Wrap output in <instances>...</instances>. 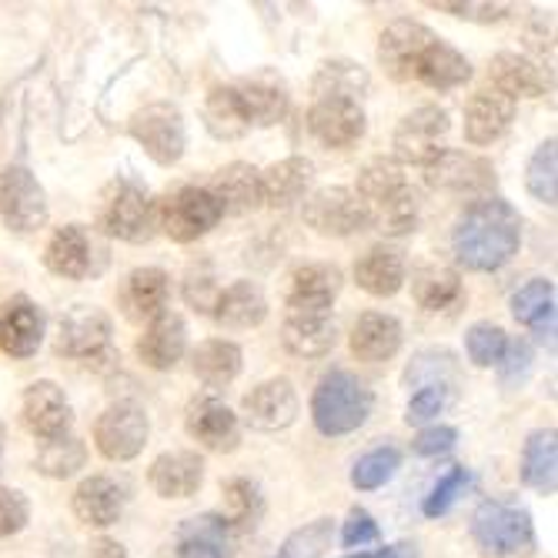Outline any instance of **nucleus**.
<instances>
[{"label":"nucleus","mask_w":558,"mask_h":558,"mask_svg":"<svg viewBox=\"0 0 558 558\" xmlns=\"http://www.w3.org/2000/svg\"><path fill=\"white\" fill-rule=\"evenodd\" d=\"M378 61L391 81H415L432 90H454L472 77V64L462 50H454L432 27L412 17H398L381 31Z\"/></svg>","instance_id":"1"},{"label":"nucleus","mask_w":558,"mask_h":558,"mask_svg":"<svg viewBox=\"0 0 558 558\" xmlns=\"http://www.w3.org/2000/svg\"><path fill=\"white\" fill-rule=\"evenodd\" d=\"M522 244V218L501 197H482L451 231L454 262L465 271H498Z\"/></svg>","instance_id":"2"},{"label":"nucleus","mask_w":558,"mask_h":558,"mask_svg":"<svg viewBox=\"0 0 558 558\" xmlns=\"http://www.w3.org/2000/svg\"><path fill=\"white\" fill-rule=\"evenodd\" d=\"M354 194H359L365 205L368 228L381 231L385 238H404L418 228L422 201H418L415 187L409 184V178H404L398 161H391V158L368 161L359 174Z\"/></svg>","instance_id":"3"},{"label":"nucleus","mask_w":558,"mask_h":558,"mask_svg":"<svg viewBox=\"0 0 558 558\" xmlns=\"http://www.w3.org/2000/svg\"><path fill=\"white\" fill-rule=\"evenodd\" d=\"M372 404H375V395L359 375L335 368L318 381L312 395V418L322 435L341 438V435L359 432L368 422Z\"/></svg>","instance_id":"4"},{"label":"nucleus","mask_w":558,"mask_h":558,"mask_svg":"<svg viewBox=\"0 0 558 558\" xmlns=\"http://www.w3.org/2000/svg\"><path fill=\"white\" fill-rule=\"evenodd\" d=\"M472 538L485 558H522L535 548V525L519 501L488 498L472 515Z\"/></svg>","instance_id":"5"},{"label":"nucleus","mask_w":558,"mask_h":558,"mask_svg":"<svg viewBox=\"0 0 558 558\" xmlns=\"http://www.w3.org/2000/svg\"><path fill=\"white\" fill-rule=\"evenodd\" d=\"M97 225H100V231L118 241L144 244L158 231V201L141 184L118 181L105 191V197H100Z\"/></svg>","instance_id":"6"},{"label":"nucleus","mask_w":558,"mask_h":558,"mask_svg":"<svg viewBox=\"0 0 558 558\" xmlns=\"http://www.w3.org/2000/svg\"><path fill=\"white\" fill-rule=\"evenodd\" d=\"M58 351L94 368L114 365L118 354L111 344V318L94 304H77L58 325Z\"/></svg>","instance_id":"7"},{"label":"nucleus","mask_w":558,"mask_h":558,"mask_svg":"<svg viewBox=\"0 0 558 558\" xmlns=\"http://www.w3.org/2000/svg\"><path fill=\"white\" fill-rule=\"evenodd\" d=\"M128 131L147 150L150 161L171 168L184 158V147H187L184 114L171 100H155V105L137 108L128 121Z\"/></svg>","instance_id":"8"},{"label":"nucleus","mask_w":558,"mask_h":558,"mask_svg":"<svg viewBox=\"0 0 558 558\" xmlns=\"http://www.w3.org/2000/svg\"><path fill=\"white\" fill-rule=\"evenodd\" d=\"M221 218H225L221 205L211 197L208 187L187 184L168 194L165 201H158V228L178 244H191L197 238H205L211 228H218Z\"/></svg>","instance_id":"9"},{"label":"nucleus","mask_w":558,"mask_h":558,"mask_svg":"<svg viewBox=\"0 0 558 558\" xmlns=\"http://www.w3.org/2000/svg\"><path fill=\"white\" fill-rule=\"evenodd\" d=\"M451 131L448 111L438 105H422L412 114H404L395 128L391 147H395V161L398 165H432L441 150L445 137Z\"/></svg>","instance_id":"10"},{"label":"nucleus","mask_w":558,"mask_h":558,"mask_svg":"<svg viewBox=\"0 0 558 558\" xmlns=\"http://www.w3.org/2000/svg\"><path fill=\"white\" fill-rule=\"evenodd\" d=\"M150 435V422L144 415L141 404L134 401H118L111 409H105L94 422V441L97 451L105 454L108 462H131L144 451Z\"/></svg>","instance_id":"11"},{"label":"nucleus","mask_w":558,"mask_h":558,"mask_svg":"<svg viewBox=\"0 0 558 558\" xmlns=\"http://www.w3.org/2000/svg\"><path fill=\"white\" fill-rule=\"evenodd\" d=\"M304 225L325 238H351L368 228V215L354 187H318L304 197Z\"/></svg>","instance_id":"12"},{"label":"nucleus","mask_w":558,"mask_h":558,"mask_svg":"<svg viewBox=\"0 0 558 558\" xmlns=\"http://www.w3.org/2000/svg\"><path fill=\"white\" fill-rule=\"evenodd\" d=\"M47 215H50L47 194L27 168L11 165L0 171V218H4L11 231L17 234L40 231L47 225Z\"/></svg>","instance_id":"13"},{"label":"nucleus","mask_w":558,"mask_h":558,"mask_svg":"<svg viewBox=\"0 0 558 558\" xmlns=\"http://www.w3.org/2000/svg\"><path fill=\"white\" fill-rule=\"evenodd\" d=\"M308 131L315 141L325 147H351L359 144L368 131V118L362 100H348V97H318L312 111H308Z\"/></svg>","instance_id":"14"},{"label":"nucleus","mask_w":558,"mask_h":558,"mask_svg":"<svg viewBox=\"0 0 558 558\" xmlns=\"http://www.w3.org/2000/svg\"><path fill=\"white\" fill-rule=\"evenodd\" d=\"M241 412H244V422L255 432H284L294 425L301 401L288 378H268L244 395Z\"/></svg>","instance_id":"15"},{"label":"nucleus","mask_w":558,"mask_h":558,"mask_svg":"<svg viewBox=\"0 0 558 558\" xmlns=\"http://www.w3.org/2000/svg\"><path fill=\"white\" fill-rule=\"evenodd\" d=\"M341 268L331 262H304L288 275L284 304L288 312H331L341 291Z\"/></svg>","instance_id":"16"},{"label":"nucleus","mask_w":558,"mask_h":558,"mask_svg":"<svg viewBox=\"0 0 558 558\" xmlns=\"http://www.w3.org/2000/svg\"><path fill=\"white\" fill-rule=\"evenodd\" d=\"M425 181L435 191L485 194L495 187V171L485 158H475L469 150H441L432 165H425Z\"/></svg>","instance_id":"17"},{"label":"nucleus","mask_w":558,"mask_h":558,"mask_svg":"<svg viewBox=\"0 0 558 558\" xmlns=\"http://www.w3.org/2000/svg\"><path fill=\"white\" fill-rule=\"evenodd\" d=\"M21 415H24V425L31 428V435H37L40 441L71 435V422H74L71 401H68L64 388L54 381H34L24 391Z\"/></svg>","instance_id":"18"},{"label":"nucleus","mask_w":558,"mask_h":558,"mask_svg":"<svg viewBox=\"0 0 558 558\" xmlns=\"http://www.w3.org/2000/svg\"><path fill=\"white\" fill-rule=\"evenodd\" d=\"M44 341V312L27 298L14 294L0 304V351L11 359H31Z\"/></svg>","instance_id":"19"},{"label":"nucleus","mask_w":558,"mask_h":558,"mask_svg":"<svg viewBox=\"0 0 558 558\" xmlns=\"http://www.w3.org/2000/svg\"><path fill=\"white\" fill-rule=\"evenodd\" d=\"M238 529L221 512L194 515L178 529L174 558H231Z\"/></svg>","instance_id":"20"},{"label":"nucleus","mask_w":558,"mask_h":558,"mask_svg":"<svg viewBox=\"0 0 558 558\" xmlns=\"http://www.w3.org/2000/svg\"><path fill=\"white\" fill-rule=\"evenodd\" d=\"M512 121H515V100L498 94L495 87H482L465 105V141L485 147L509 131Z\"/></svg>","instance_id":"21"},{"label":"nucleus","mask_w":558,"mask_h":558,"mask_svg":"<svg viewBox=\"0 0 558 558\" xmlns=\"http://www.w3.org/2000/svg\"><path fill=\"white\" fill-rule=\"evenodd\" d=\"M187 348V325L178 312H161L147 322L141 341H137V354L147 368L155 372H168L181 362V354Z\"/></svg>","instance_id":"22"},{"label":"nucleus","mask_w":558,"mask_h":558,"mask_svg":"<svg viewBox=\"0 0 558 558\" xmlns=\"http://www.w3.org/2000/svg\"><path fill=\"white\" fill-rule=\"evenodd\" d=\"M147 482L161 498H191L205 485V459L197 451H165L150 462Z\"/></svg>","instance_id":"23"},{"label":"nucleus","mask_w":558,"mask_h":558,"mask_svg":"<svg viewBox=\"0 0 558 558\" xmlns=\"http://www.w3.org/2000/svg\"><path fill=\"white\" fill-rule=\"evenodd\" d=\"M281 341L298 359H325L338 344V325L331 312H288Z\"/></svg>","instance_id":"24"},{"label":"nucleus","mask_w":558,"mask_h":558,"mask_svg":"<svg viewBox=\"0 0 558 558\" xmlns=\"http://www.w3.org/2000/svg\"><path fill=\"white\" fill-rule=\"evenodd\" d=\"M187 435L211 451H231L238 445V415L218 398H197L184 415Z\"/></svg>","instance_id":"25"},{"label":"nucleus","mask_w":558,"mask_h":558,"mask_svg":"<svg viewBox=\"0 0 558 558\" xmlns=\"http://www.w3.org/2000/svg\"><path fill=\"white\" fill-rule=\"evenodd\" d=\"M211 197L221 205V215H251L265 205L262 197V171L244 161L225 165L211 181Z\"/></svg>","instance_id":"26"},{"label":"nucleus","mask_w":558,"mask_h":558,"mask_svg":"<svg viewBox=\"0 0 558 558\" xmlns=\"http://www.w3.org/2000/svg\"><path fill=\"white\" fill-rule=\"evenodd\" d=\"M74 515L90 529H111L124 512V488L108 475H90L74 488Z\"/></svg>","instance_id":"27"},{"label":"nucleus","mask_w":558,"mask_h":558,"mask_svg":"<svg viewBox=\"0 0 558 558\" xmlns=\"http://www.w3.org/2000/svg\"><path fill=\"white\" fill-rule=\"evenodd\" d=\"M211 315L228 331L258 328L268 318V298L255 281H234L231 288L218 291Z\"/></svg>","instance_id":"28"},{"label":"nucleus","mask_w":558,"mask_h":558,"mask_svg":"<svg viewBox=\"0 0 558 558\" xmlns=\"http://www.w3.org/2000/svg\"><path fill=\"white\" fill-rule=\"evenodd\" d=\"M404 278H409V265H404V255L398 247L388 244H375L365 255L354 262V281H359L362 291L375 294V298H391L404 288Z\"/></svg>","instance_id":"29"},{"label":"nucleus","mask_w":558,"mask_h":558,"mask_svg":"<svg viewBox=\"0 0 558 558\" xmlns=\"http://www.w3.org/2000/svg\"><path fill=\"white\" fill-rule=\"evenodd\" d=\"M401 348V322L385 312H365L351 328V354L359 362H388Z\"/></svg>","instance_id":"30"},{"label":"nucleus","mask_w":558,"mask_h":558,"mask_svg":"<svg viewBox=\"0 0 558 558\" xmlns=\"http://www.w3.org/2000/svg\"><path fill=\"white\" fill-rule=\"evenodd\" d=\"M171 278L161 268H134L121 288V308L131 322H144L165 312Z\"/></svg>","instance_id":"31"},{"label":"nucleus","mask_w":558,"mask_h":558,"mask_svg":"<svg viewBox=\"0 0 558 558\" xmlns=\"http://www.w3.org/2000/svg\"><path fill=\"white\" fill-rule=\"evenodd\" d=\"M90 258H94V247L81 225L58 228L54 238L44 247V265L58 278H71V281H81L90 275Z\"/></svg>","instance_id":"32"},{"label":"nucleus","mask_w":558,"mask_h":558,"mask_svg":"<svg viewBox=\"0 0 558 558\" xmlns=\"http://www.w3.org/2000/svg\"><path fill=\"white\" fill-rule=\"evenodd\" d=\"M488 81L498 94L505 97H542L548 81L542 74V68L535 61H529L525 54H515V50H501V54L492 58L488 64Z\"/></svg>","instance_id":"33"},{"label":"nucleus","mask_w":558,"mask_h":558,"mask_svg":"<svg viewBox=\"0 0 558 558\" xmlns=\"http://www.w3.org/2000/svg\"><path fill=\"white\" fill-rule=\"evenodd\" d=\"M522 482L538 495H555L558 488V432L538 428L522 445Z\"/></svg>","instance_id":"34"},{"label":"nucleus","mask_w":558,"mask_h":558,"mask_svg":"<svg viewBox=\"0 0 558 558\" xmlns=\"http://www.w3.org/2000/svg\"><path fill=\"white\" fill-rule=\"evenodd\" d=\"M315 181V165L308 158H284L278 165H271L268 171H262V197L271 208H291L294 201H301L308 194Z\"/></svg>","instance_id":"35"},{"label":"nucleus","mask_w":558,"mask_h":558,"mask_svg":"<svg viewBox=\"0 0 558 558\" xmlns=\"http://www.w3.org/2000/svg\"><path fill=\"white\" fill-rule=\"evenodd\" d=\"M231 90H234V105H238L247 131L251 128H271V124L284 121V114H288V94L275 84L241 81V84H231Z\"/></svg>","instance_id":"36"},{"label":"nucleus","mask_w":558,"mask_h":558,"mask_svg":"<svg viewBox=\"0 0 558 558\" xmlns=\"http://www.w3.org/2000/svg\"><path fill=\"white\" fill-rule=\"evenodd\" d=\"M191 368L208 388H225L241 375V348L228 338H208L191 351Z\"/></svg>","instance_id":"37"},{"label":"nucleus","mask_w":558,"mask_h":558,"mask_svg":"<svg viewBox=\"0 0 558 558\" xmlns=\"http://www.w3.org/2000/svg\"><path fill=\"white\" fill-rule=\"evenodd\" d=\"M412 294L418 301V308H425V312H448L465 298V284H462V275L454 268L432 265V268L415 271Z\"/></svg>","instance_id":"38"},{"label":"nucleus","mask_w":558,"mask_h":558,"mask_svg":"<svg viewBox=\"0 0 558 558\" xmlns=\"http://www.w3.org/2000/svg\"><path fill=\"white\" fill-rule=\"evenodd\" d=\"M368 71L362 64H354L348 58L325 61L312 81L315 100L318 97H348V100H362L368 94Z\"/></svg>","instance_id":"39"},{"label":"nucleus","mask_w":558,"mask_h":558,"mask_svg":"<svg viewBox=\"0 0 558 558\" xmlns=\"http://www.w3.org/2000/svg\"><path fill=\"white\" fill-rule=\"evenodd\" d=\"M87 462V448L77 435H61L40 445L37 451V472L47 478H71Z\"/></svg>","instance_id":"40"},{"label":"nucleus","mask_w":558,"mask_h":558,"mask_svg":"<svg viewBox=\"0 0 558 558\" xmlns=\"http://www.w3.org/2000/svg\"><path fill=\"white\" fill-rule=\"evenodd\" d=\"M555 137L542 141L535 147V155L525 168V187L535 201H542V205L555 208L558 201V150H555Z\"/></svg>","instance_id":"41"},{"label":"nucleus","mask_w":558,"mask_h":558,"mask_svg":"<svg viewBox=\"0 0 558 558\" xmlns=\"http://www.w3.org/2000/svg\"><path fill=\"white\" fill-rule=\"evenodd\" d=\"M401 469V451L395 445H381L365 451L351 469V485L359 492H375L381 485H388L395 478V472Z\"/></svg>","instance_id":"42"},{"label":"nucleus","mask_w":558,"mask_h":558,"mask_svg":"<svg viewBox=\"0 0 558 558\" xmlns=\"http://www.w3.org/2000/svg\"><path fill=\"white\" fill-rule=\"evenodd\" d=\"M225 519L234 525V529H251L262 512H265V498H262V488L251 482V478H231L225 482Z\"/></svg>","instance_id":"43"},{"label":"nucleus","mask_w":558,"mask_h":558,"mask_svg":"<svg viewBox=\"0 0 558 558\" xmlns=\"http://www.w3.org/2000/svg\"><path fill=\"white\" fill-rule=\"evenodd\" d=\"M331 538H335V522L331 519H315L308 525L294 529L275 558H325V551L331 548Z\"/></svg>","instance_id":"44"},{"label":"nucleus","mask_w":558,"mask_h":558,"mask_svg":"<svg viewBox=\"0 0 558 558\" xmlns=\"http://www.w3.org/2000/svg\"><path fill=\"white\" fill-rule=\"evenodd\" d=\"M205 124L215 137L221 141H234L241 134H247V124L241 121V111L234 105V90L228 87H215L205 100Z\"/></svg>","instance_id":"45"},{"label":"nucleus","mask_w":558,"mask_h":558,"mask_svg":"<svg viewBox=\"0 0 558 558\" xmlns=\"http://www.w3.org/2000/svg\"><path fill=\"white\" fill-rule=\"evenodd\" d=\"M512 315L522 325H538L542 318L555 315V284L548 278H532L512 294Z\"/></svg>","instance_id":"46"},{"label":"nucleus","mask_w":558,"mask_h":558,"mask_svg":"<svg viewBox=\"0 0 558 558\" xmlns=\"http://www.w3.org/2000/svg\"><path fill=\"white\" fill-rule=\"evenodd\" d=\"M505 344H509V335H505L501 325H495V322H475L465 331V351H469L472 365H478V368L498 365L505 354Z\"/></svg>","instance_id":"47"},{"label":"nucleus","mask_w":558,"mask_h":558,"mask_svg":"<svg viewBox=\"0 0 558 558\" xmlns=\"http://www.w3.org/2000/svg\"><path fill=\"white\" fill-rule=\"evenodd\" d=\"M472 482V475H469V469H462V465H454V469H448L435 485H432V492L425 495V501H422V512L428 515V519H441L454 501H459V495L465 492V485Z\"/></svg>","instance_id":"48"},{"label":"nucleus","mask_w":558,"mask_h":558,"mask_svg":"<svg viewBox=\"0 0 558 558\" xmlns=\"http://www.w3.org/2000/svg\"><path fill=\"white\" fill-rule=\"evenodd\" d=\"M445 404H448V388L445 385H422L412 395L409 409H404V422H409V425H428L432 418H438L445 412Z\"/></svg>","instance_id":"49"},{"label":"nucleus","mask_w":558,"mask_h":558,"mask_svg":"<svg viewBox=\"0 0 558 558\" xmlns=\"http://www.w3.org/2000/svg\"><path fill=\"white\" fill-rule=\"evenodd\" d=\"M31 522V505L17 488H0V538L24 532Z\"/></svg>","instance_id":"50"},{"label":"nucleus","mask_w":558,"mask_h":558,"mask_svg":"<svg viewBox=\"0 0 558 558\" xmlns=\"http://www.w3.org/2000/svg\"><path fill=\"white\" fill-rule=\"evenodd\" d=\"M381 532H378V522L365 512V509H351L348 519H344V529H341V545L344 548H365L372 542H378Z\"/></svg>","instance_id":"51"},{"label":"nucleus","mask_w":558,"mask_h":558,"mask_svg":"<svg viewBox=\"0 0 558 558\" xmlns=\"http://www.w3.org/2000/svg\"><path fill=\"white\" fill-rule=\"evenodd\" d=\"M532 344L525 341V338H515V341H509L505 344V354H501V362H498V368H501V381L505 385H515V381H522L525 375H529V368H532Z\"/></svg>","instance_id":"52"},{"label":"nucleus","mask_w":558,"mask_h":558,"mask_svg":"<svg viewBox=\"0 0 558 558\" xmlns=\"http://www.w3.org/2000/svg\"><path fill=\"white\" fill-rule=\"evenodd\" d=\"M454 441H459V432H454L451 425H428L415 435L412 441V451L415 454H425V459H432V454H445L454 448Z\"/></svg>","instance_id":"53"},{"label":"nucleus","mask_w":558,"mask_h":558,"mask_svg":"<svg viewBox=\"0 0 558 558\" xmlns=\"http://www.w3.org/2000/svg\"><path fill=\"white\" fill-rule=\"evenodd\" d=\"M435 11H445V14H454V17H465V21H478V24H495V21H505L512 14L509 4H432Z\"/></svg>","instance_id":"54"},{"label":"nucleus","mask_w":558,"mask_h":558,"mask_svg":"<svg viewBox=\"0 0 558 558\" xmlns=\"http://www.w3.org/2000/svg\"><path fill=\"white\" fill-rule=\"evenodd\" d=\"M87 558H131L128 548L114 538H94L87 548Z\"/></svg>","instance_id":"55"},{"label":"nucleus","mask_w":558,"mask_h":558,"mask_svg":"<svg viewBox=\"0 0 558 558\" xmlns=\"http://www.w3.org/2000/svg\"><path fill=\"white\" fill-rule=\"evenodd\" d=\"M375 558H418V548H415V542H398V545L375 551Z\"/></svg>","instance_id":"56"},{"label":"nucleus","mask_w":558,"mask_h":558,"mask_svg":"<svg viewBox=\"0 0 558 558\" xmlns=\"http://www.w3.org/2000/svg\"><path fill=\"white\" fill-rule=\"evenodd\" d=\"M344 558H375V551H351V555H344Z\"/></svg>","instance_id":"57"},{"label":"nucleus","mask_w":558,"mask_h":558,"mask_svg":"<svg viewBox=\"0 0 558 558\" xmlns=\"http://www.w3.org/2000/svg\"><path fill=\"white\" fill-rule=\"evenodd\" d=\"M4 441H8V428H4V422H0V451H4Z\"/></svg>","instance_id":"58"}]
</instances>
